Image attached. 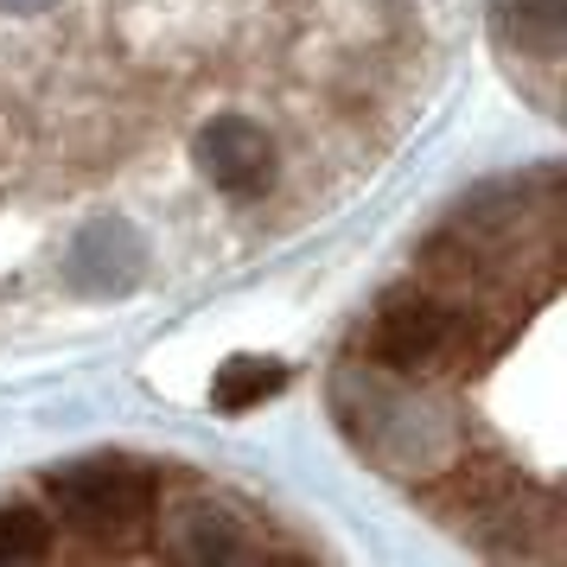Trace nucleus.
<instances>
[{"mask_svg": "<svg viewBox=\"0 0 567 567\" xmlns=\"http://www.w3.org/2000/svg\"><path fill=\"white\" fill-rule=\"evenodd\" d=\"M45 497L71 529L122 542L159 516V472L141 460H122V453H90V460L45 472Z\"/></svg>", "mask_w": 567, "mask_h": 567, "instance_id": "2", "label": "nucleus"}, {"mask_svg": "<svg viewBox=\"0 0 567 567\" xmlns=\"http://www.w3.org/2000/svg\"><path fill=\"white\" fill-rule=\"evenodd\" d=\"M166 555L173 561H268V542L249 536V523L224 504H185L166 523Z\"/></svg>", "mask_w": 567, "mask_h": 567, "instance_id": "4", "label": "nucleus"}, {"mask_svg": "<svg viewBox=\"0 0 567 567\" xmlns=\"http://www.w3.org/2000/svg\"><path fill=\"white\" fill-rule=\"evenodd\" d=\"M147 268V243L122 224V217H96L90 230L71 243V281L83 293H128Z\"/></svg>", "mask_w": 567, "mask_h": 567, "instance_id": "5", "label": "nucleus"}, {"mask_svg": "<svg viewBox=\"0 0 567 567\" xmlns=\"http://www.w3.org/2000/svg\"><path fill=\"white\" fill-rule=\"evenodd\" d=\"M491 27H497V45L516 52L523 64H548V71H561L567 0H491Z\"/></svg>", "mask_w": 567, "mask_h": 567, "instance_id": "6", "label": "nucleus"}, {"mask_svg": "<svg viewBox=\"0 0 567 567\" xmlns=\"http://www.w3.org/2000/svg\"><path fill=\"white\" fill-rule=\"evenodd\" d=\"M7 13H39V7H52V0H0Z\"/></svg>", "mask_w": 567, "mask_h": 567, "instance_id": "9", "label": "nucleus"}, {"mask_svg": "<svg viewBox=\"0 0 567 567\" xmlns=\"http://www.w3.org/2000/svg\"><path fill=\"white\" fill-rule=\"evenodd\" d=\"M52 555V523L27 504H7L0 511V567L13 561H45Z\"/></svg>", "mask_w": 567, "mask_h": 567, "instance_id": "8", "label": "nucleus"}, {"mask_svg": "<svg viewBox=\"0 0 567 567\" xmlns=\"http://www.w3.org/2000/svg\"><path fill=\"white\" fill-rule=\"evenodd\" d=\"M281 389H287L281 358H230L217 370V383H210V402H217V414H249L261 402H275Z\"/></svg>", "mask_w": 567, "mask_h": 567, "instance_id": "7", "label": "nucleus"}, {"mask_svg": "<svg viewBox=\"0 0 567 567\" xmlns=\"http://www.w3.org/2000/svg\"><path fill=\"white\" fill-rule=\"evenodd\" d=\"M192 166L230 198H256L275 179V141L249 115H217L192 134Z\"/></svg>", "mask_w": 567, "mask_h": 567, "instance_id": "3", "label": "nucleus"}, {"mask_svg": "<svg viewBox=\"0 0 567 567\" xmlns=\"http://www.w3.org/2000/svg\"><path fill=\"white\" fill-rule=\"evenodd\" d=\"M491 351H497V332H485V312L446 300L440 287H395V293L377 300L370 358H377V370L402 377V383L465 377Z\"/></svg>", "mask_w": 567, "mask_h": 567, "instance_id": "1", "label": "nucleus"}]
</instances>
